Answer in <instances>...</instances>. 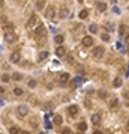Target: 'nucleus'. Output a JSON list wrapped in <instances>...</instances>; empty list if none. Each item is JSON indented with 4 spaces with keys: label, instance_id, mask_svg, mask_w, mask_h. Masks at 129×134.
<instances>
[{
    "label": "nucleus",
    "instance_id": "obj_38",
    "mask_svg": "<svg viewBox=\"0 0 129 134\" xmlns=\"http://www.w3.org/2000/svg\"><path fill=\"white\" fill-rule=\"evenodd\" d=\"M128 51H129V44H128Z\"/></svg>",
    "mask_w": 129,
    "mask_h": 134
},
{
    "label": "nucleus",
    "instance_id": "obj_27",
    "mask_svg": "<svg viewBox=\"0 0 129 134\" xmlns=\"http://www.w3.org/2000/svg\"><path fill=\"white\" fill-rule=\"evenodd\" d=\"M9 80H11V77H9L8 74H3V75H2V81H3V83H8Z\"/></svg>",
    "mask_w": 129,
    "mask_h": 134
},
{
    "label": "nucleus",
    "instance_id": "obj_18",
    "mask_svg": "<svg viewBox=\"0 0 129 134\" xmlns=\"http://www.w3.org/2000/svg\"><path fill=\"white\" fill-rule=\"evenodd\" d=\"M87 15H89V11H87V9H83V11L80 12V18H81V20L87 18Z\"/></svg>",
    "mask_w": 129,
    "mask_h": 134
},
{
    "label": "nucleus",
    "instance_id": "obj_14",
    "mask_svg": "<svg viewBox=\"0 0 129 134\" xmlns=\"http://www.w3.org/2000/svg\"><path fill=\"white\" fill-rule=\"evenodd\" d=\"M47 56H48V51H41V53L38 54V60H39V62H41V60H45Z\"/></svg>",
    "mask_w": 129,
    "mask_h": 134
},
{
    "label": "nucleus",
    "instance_id": "obj_37",
    "mask_svg": "<svg viewBox=\"0 0 129 134\" xmlns=\"http://www.w3.org/2000/svg\"><path fill=\"white\" fill-rule=\"evenodd\" d=\"M128 128H129V121H128Z\"/></svg>",
    "mask_w": 129,
    "mask_h": 134
},
{
    "label": "nucleus",
    "instance_id": "obj_17",
    "mask_svg": "<svg viewBox=\"0 0 129 134\" xmlns=\"http://www.w3.org/2000/svg\"><path fill=\"white\" fill-rule=\"evenodd\" d=\"M117 106H119V100H117V98H113V100L110 101V107L114 109V107H117Z\"/></svg>",
    "mask_w": 129,
    "mask_h": 134
},
{
    "label": "nucleus",
    "instance_id": "obj_3",
    "mask_svg": "<svg viewBox=\"0 0 129 134\" xmlns=\"http://www.w3.org/2000/svg\"><path fill=\"white\" fill-rule=\"evenodd\" d=\"M17 115H18L20 118H26V116L29 115V107H27V106H18V107H17Z\"/></svg>",
    "mask_w": 129,
    "mask_h": 134
},
{
    "label": "nucleus",
    "instance_id": "obj_22",
    "mask_svg": "<svg viewBox=\"0 0 129 134\" xmlns=\"http://www.w3.org/2000/svg\"><path fill=\"white\" fill-rule=\"evenodd\" d=\"M89 30H90V33H96L98 32V26L96 24H90L89 26Z\"/></svg>",
    "mask_w": 129,
    "mask_h": 134
},
{
    "label": "nucleus",
    "instance_id": "obj_35",
    "mask_svg": "<svg viewBox=\"0 0 129 134\" xmlns=\"http://www.w3.org/2000/svg\"><path fill=\"white\" fill-rule=\"evenodd\" d=\"M3 92H5V89H3V87L0 86V94H3Z\"/></svg>",
    "mask_w": 129,
    "mask_h": 134
},
{
    "label": "nucleus",
    "instance_id": "obj_6",
    "mask_svg": "<svg viewBox=\"0 0 129 134\" xmlns=\"http://www.w3.org/2000/svg\"><path fill=\"white\" fill-rule=\"evenodd\" d=\"M36 23H38V17L36 15H32L29 18V21H27V29H33L36 26Z\"/></svg>",
    "mask_w": 129,
    "mask_h": 134
},
{
    "label": "nucleus",
    "instance_id": "obj_33",
    "mask_svg": "<svg viewBox=\"0 0 129 134\" xmlns=\"http://www.w3.org/2000/svg\"><path fill=\"white\" fill-rule=\"evenodd\" d=\"M125 98H126V100H129V92H125Z\"/></svg>",
    "mask_w": 129,
    "mask_h": 134
},
{
    "label": "nucleus",
    "instance_id": "obj_8",
    "mask_svg": "<svg viewBox=\"0 0 129 134\" xmlns=\"http://www.w3.org/2000/svg\"><path fill=\"white\" fill-rule=\"evenodd\" d=\"M83 45L84 47H92L93 45V38L92 36H84L83 38Z\"/></svg>",
    "mask_w": 129,
    "mask_h": 134
},
{
    "label": "nucleus",
    "instance_id": "obj_21",
    "mask_svg": "<svg viewBox=\"0 0 129 134\" xmlns=\"http://www.w3.org/2000/svg\"><path fill=\"white\" fill-rule=\"evenodd\" d=\"M78 130H80V131H86V130H87V124H86V122H80V124H78Z\"/></svg>",
    "mask_w": 129,
    "mask_h": 134
},
{
    "label": "nucleus",
    "instance_id": "obj_4",
    "mask_svg": "<svg viewBox=\"0 0 129 134\" xmlns=\"http://www.w3.org/2000/svg\"><path fill=\"white\" fill-rule=\"evenodd\" d=\"M35 35H36V36H45V35H47L45 26H44V24H38V26L35 27Z\"/></svg>",
    "mask_w": 129,
    "mask_h": 134
},
{
    "label": "nucleus",
    "instance_id": "obj_34",
    "mask_svg": "<svg viewBox=\"0 0 129 134\" xmlns=\"http://www.w3.org/2000/svg\"><path fill=\"white\" fill-rule=\"evenodd\" d=\"M3 5H5V0H0V8H3Z\"/></svg>",
    "mask_w": 129,
    "mask_h": 134
},
{
    "label": "nucleus",
    "instance_id": "obj_32",
    "mask_svg": "<svg viewBox=\"0 0 129 134\" xmlns=\"http://www.w3.org/2000/svg\"><path fill=\"white\" fill-rule=\"evenodd\" d=\"M62 133H63V134H65V133H66V134H69V133H71V130H69V128H65V130H63Z\"/></svg>",
    "mask_w": 129,
    "mask_h": 134
},
{
    "label": "nucleus",
    "instance_id": "obj_20",
    "mask_svg": "<svg viewBox=\"0 0 129 134\" xmlns=\"http://www.w3.org/2000/svg\"><path fill=\"white\" fill-rule=\"evenodd\" d=\"M14 95H15V97H21V95H23V89H21V87H15V89H14Z\"/></svg>",
    "mask_w": 129,
    "mask_h": 134
},
{
    "label": "nucleus",
    "instance_id": "obj_2",
    "mask_svg": "<svg viewBox=\"0 0 129 134\" xmlns=\"http://www.w3.org/2000/svg\"><path fill=\"white\" fill-rule=\"evenodd\" d=\"M15 39H17V35H15L12 30H6V32H5V41H6L8 44H12Z\"/></svg>",
    "mask_w": 129,
    "mask_h": 134
},
{
    "label": "nucleus",
    "instance_id": "obj_28",
    "mask_svg": "<svg viewBox=\"0 0 129 134\" xmlns=\"http://www.w3.org/2000/svg\"><path fill=\"white\" fill-rule=\"evenodd\" d=\"M101 38H102L104 41H110V36H108V33H102V35H101Z\"/></svg>",
    "mask_w": 129,
    "mask_h": 134
},
{
    "label": "nucleus",
    "instance_id": "obj_5",
    "mask_svg": "<svg viewBox=\"0 0 129 134\" xmlns=\"http://www.w3.org/2000/svg\"><path fill=\"white\" fill-rule=\"evenodd\" d=\"M54 17H56V9H54V6H48L47 11H45V18L51 20V18H54Z\"/></svg>",
    "mask_w": 129,
    "mask_h": 134
},
{
    "label": "nucleus",
    "instance_id": "obj_11",
    "mask_svg": "<svg viewBox=\"0 0 129 134\" xmlns=\"http://www.w3.org/2000/svg\"><path fill=\"white\" fill-rule=\"evenodd\" d=\"M56 54H57L59 57H65V56H66V50H65L63 47H59V48L56 50Z\"/></svg>",
    "mask_w": 129,
    "mask_h": 134
},
{
    "label": "nucleus",
    "instance_id": "obj_31",
    "mask_svg": "<svg viewBox=\"0 0 129 134\" xmlns=\"http://www.w3.org/2000/svg\"><path fill=\"white\" fill-rule=\"evenodd\" d=\"M98 95H99V97H105V92H104V91H99Z\"/></svg>",
    "mask_w": 129,
    "mask_h": 134
},
{
    "label": "nucleus",
    "instance_id": "obj_29",
    "mask_svg": "<svg viewBox=\"0 0 129 134\" xmlns=\"http://www.w3.org/2000/svg\"><path fill=\"white\" fill-rule=\"evenodd\" d=\"M36 86V80H30L29 81V87H35Z\"/></svg>",
    "mask_w": 129,
    "mask_h": 134
},
{
    "label": "nucleus",
    "instance_id": "obj_16",
    "mask_svg": "<svg viewBox=\"0 0 129 134\" xmlns=\"http://www.w3.org/2000/svg\"><path fill=\"white\" fill-rule=\"evenodd\" d=\"M45 0H36V9H44Z\"/></svg>",
    "mask_w": 129,
    "mask_h": 134
},
{
    "label": "nucleus",
    "instance_id": "obj_12",
    "mask_svg": "<svg viewBox=\"0 0 129 134\" xmlns=\"http://www.w3.org/2000/svg\"><path fill=\"white\" fill-rule=\"evenodd\" d=\"M68 14H69V11H68L65 6H62V8H60V14H59V17H60V18H65V17H68Z\"/></svg>",
    "mask_w": 129,
    "mask_h": 134
},
{
    "label": "nucleus",
    "instance_id": "obj_25",
    "mask_svg": "<svg viewBox=\"0 0 129 134\" xmlns=\"http://www.w3.org/2000/svg\"><path fill=\"white\" fill-rule=\"evenodd\" d=\"M54 42H57V44H62V42H63V36H62V35H57V36L54 38Z\"/></svg>",
    "mask_w": 129,
    "mask_h": 134
},
{
    "label": "nucleus",
    "instance_id": "obj_23",
    "mask_svg": "<svg viewBox=\"0 0 129 134\" xmlns=\"http://www.w3.org/2000/svg\"><path fill=\"white\" fill-rule=\"evenodd\" d=\"M105 9H107V5H105V3H98V11L104 12Z\"/></svg>",
    "mask_w": 129,
    "mask_h": 134
},
{
    "label": "nucleus",
    "instance_id": "obj_15",
    "mask_svg": "<svg viewBox=\"0 0 129 134\" xmlns=\"http://www.w3.org/2000/svg\"><path fill=\"white\" fill-rule=\"evenodd\" d=\"M68 112L74 116V115H77V113H78V107H77V106H71V107L68 109Z\"/></svg>",
    "mask_w": 129,
    "mask_h": 134
},
{
    "label": "nucleus",
    "instance_id": "obj_9",
    "mask_svg": "<svg viewBox=\"0 0 129 134\" xmlns=\"http://www.w3.org/2000/svg\"><path fill=\"white\" fill-rule=\"evenodd\" d=\"M11 60H12L14 63H18V62L21 60V54H20L18 51H14V53H12V56H11Z\"/></svg>",
    "mask_w": 129,
    "mask_h": 134
},
{
    "label": "nucleus",
    "instance_id": "obj_19",
    "mask_svg": "<svg viewBox=\"0 0 129 134\" xmlns=\"http://www.w3.org/2000/svg\"><path fill=\"white\" fill-rule=\"evenodd\" d=\"M113 84H114V87H120L122 86V78H114V81H113Z\"/></svg>",
    "mask_w": 129,
    "mask_h": 134
},
{
    "label": "nucleus",
    "instance_id": "obj_39",
    "mask_svg": "<svg viewBox=\"0 0 129 134\" xmlns=\"http://www.w3.org/2000/svg\"><path fill=\"white\" fill-rule=\"evenodd\" d=\"M78 2H83V0H78Z\"/></svg>",
    "mask_w": 129,
    "mask_h": 134
},
{
    "label": "nucleus",
    "instance_id": "obj_36",
    "mask_svg": "<svg viewBox=\"0 0 129 134\" xmlns=\"http://www.w3.org/2000/svg\"><path fill=\"white\" fill-rule=\"evenodd\" d=\"M126 42H128V44H129V35H128V38H126Z\"/></svg>",
    "mask_w": 129,
    "mask_h": 134
},
{
    "label": "nucleus",
    "instance_id": "obj_10",
    "mask_svg": "<svg viewBox=\"0 0 129 134\" xmlns=\"http://www.w3.org/2000/svg\"><path fill=\"white\" fill-rule=\"evenodd\" d=\"M90 119H92V122H93L95 125H98V124L101 122V115H99V113H93Z\"/></svg>",
    "mask_w": 129,
    "mask_h": 134
},
{
    "label": "nucleus",
    "instance_id": "obj_30",
    "mask_svg": "<svg viewBox=\"0 0 129 134\" xmlns=\"http://www.w3.org/2000/svg\"><path fill=\"white\" fill-rule=\"evenodd\" d=\"M18 131H20V130H18V128H11V133H12V134L18 133Z\"/></svg>",
    "mask_w": 129,
    "mask_h": 134
},
{
    "label": "nucleus",
    "instance_id": "obj_13",
    "mask_svg": "<svg viewBox=\"0 0 129 134\" xmlns=\"http://www.w3.org/2000/svg\"><path fill=\"white\" fill-rule=\"evenodd\" d=\"M53 122H54L56 125H62V122H63V118H62L60 115H56V116H54V119H53Z\"/></svg>",
    "mask_w": 129,
    "mask_h": 134
},
{
    "label": "nucleus",
    "instance_id": "obj_7",
    "mask_svg": "<svg viewBox=\"0 0 129 134\" xmlns=\"http://www.w3.org/2000/svg\"><path fill=\"white\" fill-rule=\"evenodd\" d=\"M69 77H71V75H69L68 72L60 74V77H59V83H60V84H66V83L69 81Z\"/></svg>",
    "mask_w": 129,
    "mask_h": 134
},
{
    "label": "nucleus",
    "instance_id": "obj_24",
    "mask_svg": "<svg viewBox=\"0 0 129 134\" xmlns=\"http://www.w3.org/2000/svg\"><path fill=\"white\" fill-rule=\"evenodd\" d=\"M12 78H14V80H17V81H20V80L23 78V75H21L20 72H14V75H12Z\"/></svg>",
    "mask_w": 129,
    "mask_h": 134
},
{
    "label": "nucleus",
    "instance_id": "obj_1",
    "mask_svg": "<svg viewBox=\"0 0 129 134\" xmlns=\"http://www.w3.org/2000/svg\"><path fill=\"white\" fill-rule=\"evenodd\" d=\"M104 48L102 47H95L93 48V51H92V56H93V59H96V60H99L102 56H104Z\"/></svg>",
    "mask_w": 129,
    "mask_h": 134
},
{
    "label": "nucleus",
    "instance_id": "obj_26",
    "mask_svg": "<svg viewBox=\"0 0 129 134\" xmlns=\"http://www.w3.org/2000/svg\"><path fill=\"white\" fill-rule=\"evenodd\" d=\"M105 27H107V32H113V30H114V26H113L111 23H107Z\"/></svg>",
    "mask_w": 129,
    "mask_h": 134
}]
</instances>
